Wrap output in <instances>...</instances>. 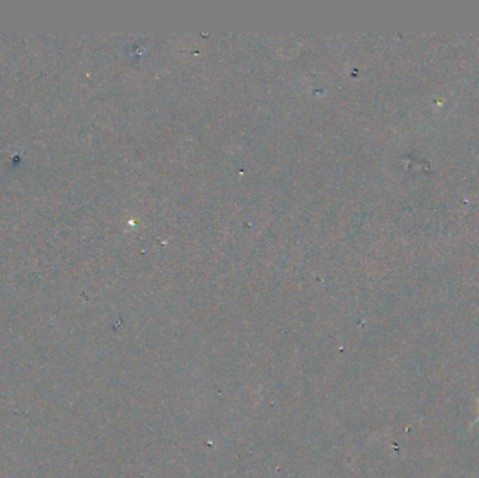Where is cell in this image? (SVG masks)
Masks as SVG:
<instances>
[{
  "instance_id": "cell-1",
  "label": "cell",
  "mask_w": 479,
  "mask_h": 478,
  "mask_svg": "<svg viewBox=\"0 0 479 478\" xmlns=\"http://www.w3.org/2000/svg\"><path fill=\"white\" fill-rule=\"evenodd\" d=\"M478 421H479V417H478Z\"/></svg>"
}]
</instances>
